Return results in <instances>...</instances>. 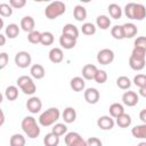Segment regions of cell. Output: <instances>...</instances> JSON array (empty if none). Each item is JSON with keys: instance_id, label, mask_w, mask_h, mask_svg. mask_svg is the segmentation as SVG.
Wrapping results in <instances>:
<instances>
[{"instance_id": "obj_1", "label": "cell", "mask_w": 146, "mask_h": 146, "mask_svg": "<svg viewBox=\"0 0 146 146\" xmlns=\"http://www.w3.org/2000/svg\"><path fill=\"white\" fill-rule=\"evenodd\" d=\"M124 14L130 19L136 21H143L146 17V8L141 3H135L129 2L124 7Z\"/></svg>"}, {"instance_id": "obj_2", "label": "cell", "mask_w": 146, "mask_h": 146, "mask_svg": "<svg viewBox=\"0 0 146 146\" xmlns=\"http://www.w3.org/2000/svg\"><path fill=\"white\" fill-rule=\"evenodd\" d=\"M22 129L23 131L27 135V137L30 138H36L39 137L41 130H40V127L38 125L35 119L33 116H25L22 121Z\"/></svg>"}, {"instance_id": "obj_3", "label": "cell", "mask_w": 146, "mask_h": 146, "mask_svg": "<svg viewBox=\"0 0 146 146\" xmlns=\"http://www.w3.org/2000/svg\"><path fill=\"white\" fill-rule=\"evenodd\" d=\"M59 116H60L59 110L57 107H50L40 114L39 123L42 127H50V125L55 124V122L59 119Z\"/></svg>"}, {"instance_id": "obj_4", "label": "cell", "mask_w": 146, "mask_h": 146, "mask_svg": "<svg viewBox=\"0 0 146 146\" xmlns=\"http://www.w3.org/2000/svg\"><path fill=\"white\" fill-rule=\"evenodd\" d=\"M66 10V6L62 1H54L49 3L44 9V15L48 19H55L58 16L63 15Z\"/></svg>"}, {"instance_id": "obj_5", "label": "cell", "mask_w": 146, "mask_h": 146, "mask_svg": "<svg viewBox=\"0 0 146 146\" xmlns=\"http://www.w3.org/2000/svg\"><path fill=\"white\" fill-rule=\"evenodd\" d=\"M17 86L21 88V90L25 94V95H33L36 90V86L33 82L32 78L27 76V75H22L17 79Z\"/></svg>"}, {"instance_id": "obj_6", "label": "cell", "mask_w": 146, "mask_h": 146, "mask_svg": "<svg viewBox=\"0 0 146 146\" xmlns=\"http://www.w3.org/2000/svg\"><path fill=\"white\" fill-rule=\"evenodd\" d=\"M32 58L27 51H18L15 55V64L21 68H26L31 65Z\"/></svg>"}, {"instance_id": "obj_7", "label": "cell", "mask_w": 146, "mask_h": 146, "mask_svg": "<svg viewBox=\"0 0 146 146\" xmlns=\"http://www.w3.org/2000/svg\"><path fill=\"white\" fill-rule=\"evenodd\" d=\"M113 60H114V52L108 48H104L97 54V62L102 65H108Z\"/></svg>"}, {"instance_id": "obj_8", "label": "cell", "mask_w": 146, "mask_h": 146, "mask_svg": "<svg viewBox=\"0 0 146 146\" xmlns=\"http://www.w3.org/2000/svg\"><path fill=\"white\" fill-rule=\"evenodd\" d=\"M122 102H123L124 105H127L129 107H132V106H135V105L138 104L139 96L135 91H125L122 95Z\"/></svg>"}, {"instance_id": "obj_9", "label": "cell", "mask_w": 146, "mask_h": 146, "mask_svg": "<svg viewBox=\"0 0 146 146\" xmlns=\"http://www.w3.org/2000/svg\"><path fill=\"white\" fill-rule=\"evenodd\" d=\"M41 107H42V103H41V100H40L39 97H31L26 102V108L32 114L39 113L40 110H41Z\"/></svg>"}, {"instance_id": "obj_10", "label": "cell", "mask_w": 146, "mask_h": 146, "mask_svg": "<svg viewBox=\"0 0 146 146\" xmlns=\"http://www.w3.org/2000/svg\"><path fill=\"white\" fill-rule=\"evenodd\" d=\"M100 95L96 88H88L84 90V99L88 104H97Z\"/></svg>"}, {"instance_id": "obj_11", "label": "cell", "mask_w": 146, "mask_h": 146, "mask_svg": "<svg viewBox=\"0 0 146 146\" xmlns=\"http://www.w3.org/2000/svg\"><path fill=\"white\" fill-rule=\"evenodd\" d=\"M145 64H146V58L136 57V56L130 55V57H129V66L133 71H141L145 67Z\"/></svg>"}, {"instance_id": "obj_12", "label": "cell", "mask_w": 146, "mask_h": 146, "mask_svg": "<svg viewBox=\"0 0 146 146\" xmlns=\"http://www.w3.org/2000/svg\"><path fill=\"white\" fill-rule=\"evenodd\" d=\"M97 125L102 130H111L114 127V120L112 116L103 115L97 120Z\"/></svg>"}, {"instance_id": "obj_13", "label": "cell", "mask_w": 146, "mask_h": 146, "mask_svg": "<svg viewBox=\"0 0 146 146\" xmlns=\"http://www.w3.org/2000/svg\"><path fill=\"white\" fill-rule=\"evenodd\" d=\"M98 68L92 64H86L82 67V76L86 80H94Z\"/></svg>"}, {"instance_id": "obj_14", "label": "cell", "mask_w": 146, "mask_h": 146, "mask_svg": "<svg viewBox=\"0 0 146 146\" xmlns=\"http://www.w3.org/2000/svg\"><path fill=\"white\" fill-rule=\"evenodd\" d=\"M48 56H49V60H50L51 63H54V64L60 63V62L63 60V58H64L63 50H62L60 48H57V47L51 48L50 51H49V54H48Z\"/></svg>"}, {"instance_id": "obj_15", "label": "cell", "mask_w": 146, "mask_h": 146, "mask_svg": "<svg viewBox=\"0 0 146 146\" xmlns=\"http://www.w3.org/2000/svg\"><path fill=\"white\" fill-rule=\"evenodd\" d=\"M34 26H35V22H34L33 17H31V16H24L21 19V27H22L23 31L30 33V32L34 31Z\"/></svg>"}, {"instance_id": "obj_16", "label": "cell", "mask_w": 146, "mask_h": 146, "mask_svg": "<svg viewBox=\"0 0 146 146\" xmlns=\"http://www.w3.org/2000/svg\"><path fill=\"white\" fill-rule=\"evenodd\" d=\"M59 44L64 49H73L76 44V39L71 38L68 35H65V34H62L59 36Z\"/></svg>"}, {"instance_id": "obj_17", "label": "cell", "mask_w": 146, "mask_h": 146, "mask_svg": "<svg viewBox=\"0 0 146 146\" xmlns=\"http://www.w3.org/2000/svg\"><path fill=\"white\" fill-rule=\"evenodd\" d=\"M62 34H65V35H68V36H71V38H74V39H78V36H79V29L75 26V25H73V24H71V23H68V24H65L64 26H63V30H62Z\"/></svg>"}, {"instance_id": "obj_18", "label": "cell", "mask_w": 146, "mask_h": 146, "mask_svg": "<svg viewBox=\"0 0 146 146\" xmlns=\"http://www.w3.org/2000/svg\"><path fill=\"white\" fill-rule=\"evenodd\" d=\"M30 73H31L32 78H34V79H36V80H40V79H42V78L44 76L46 71H44V67H43L42 65H40V64H34V65L31 66Z\"/></svg>"}, {"instance_id": "obj_19", "label": "cell", "mask_w": 146, "mask_h": 146, "mask_svg": "<svg viewBox=\"0 0 146 146\" xmlns=\"http://www.w3.org/2000/svg\"><path fill=\"white\" fill-rule=\"evenodd\" d=\"M122 27H123L124 38H127V39L133 38V36L137 34V32H138L137 26H136L133 23H125V24L122 25Z\"/></svg>"}, {"instance_id": "obj_20", "label": "cell", "mask_w": 146, "mask_h": 146, "mask_svg": "<svg viewBox=\"0 0 146 146\" xmlns=\"http://www.w3.org/2000/svg\"><path fill=\"white\" fill-rule=\"evenodd\" d=\"M70 86L71 88L76 91V92H80L84 89V86H86V82H84V79L81 78V76H75L73 78L71 81H70Z\"/></svg>"}, {"instance_id": "obj_21", "label": "cell", "mask_w": 146, "mask_h": 146, "mask_svg": "<svg viewBox=\"0 0 146 146\" xmlns=\"http://www.w3.org/2000/svg\"><path fill=\"white\" fill-rule=\"evenodd\" d=\"M131 133L135 138H138V139H146V124L143 123V124H138V125H135L132 129H131Z\"/></svg>"}, {"instance_id": "obj_22", "label": "cell", "mask_w": 146, "mask_h": 146, "mask_svg": "<svg viewBox=\"0 0 146 146\" xmlns=\"http://www.w3.org/2000/svg\"><path fill=\"white\" fill-rule=\"evenodd\" d=\"M73 16L78 22H82L87 18V10L83 6L81 5H76L73 9Z\"/></svg>"}, {"instance_id": "obj_23", "label": "cell", "mask_w": 146, "mask_h": 146, "mask_svg": "<svg viewBox=\"0 0 146 146\" xmlns=\"http://www.w3.org/2000/svg\"><path fill=\"white\" fill-rule=\"evenodd\" d=\"M108 111H110V115H111L112 117L117 119L120 115H122V114L124 113V107H123L121 104H119V103H113V104L110 106Z\"/></svg>"}, {"instance_id": "obj_24", "label": "cell", "mask_w": 146, "mask_h": 146, "mask_svg": "<svg viewBox=\"0 0 146 146\" xmlns=\"http://www.w3.org/2000/svg\"><path fill=\"white\" fill-rule=\"evenodd\" d=\"M62 115H63V120L66 123H73L76 119V112L73 107H66Z\"/></svg>"}, {"instance_id": "obj_25", "label": "cell", "mask_w": 146, "mask_h": 146, "mask_svg": "<svg viewBox=\"0 0 146 146\" xmlns=\"http://www.w3.org/2000/svg\"><path fill=\"white\" fill-rule=\"evenodd\" d=\"M5 33H6L7 38H9V39H15V38L18 36V34H19V27H18L17 24L11 23V24L7 25V27H6V30H5Z\"/></svg>"}, {"instance_id": "obj_26", "label": "cell", "mask_w": 146, "mask_h": 146, "mask_svg": "<svg viewBox=\"0 0 146 146\" xmlns=\"http://www.w3.org/2000/svg\"><path fill=\"white\" fill-rule=\"evenodd\" d=\"M107 10H108L111 17L114 18V19H119V18H121V16H122V9H121V7H120L119 5H116V3H111V5L107 7Z\"/></svg>"}, {"instance_id": "obj_27", "label": "cell", "mask_w": 146, "mask_h": 146, "mask_svg": "<svg viewBox=\"0 0 146 146\" xmlns=\"http://www.w3.org/2000/svg\"><path fill=\"white\" fill-rule=\"evenodd\" d=\"M96 25L102 30H107L111 26V19L106 15H99L96 18Z\"/></svg>"}, {"instance_id": "obj_28", "label": "cell", "mask_w": 146, "mask_h": 146, "mask_svg": "<svg viewBox=\"0 0 146 146\" xmlns=\"http://www.w3.org/2000/svg\"><path fill=\"white\" fill-rule=\"evenodd\" d=\"M43 143H44V146H58V144H59V137L56 136L52 132H49V133H47L44 136Z\"/></svg>"}, {"instance_id": "obj_29", "label": "cell", "mask_w": 146, "mask_h": 146, "mask_svg": "<svg viewBox=\"0 0 146 146\" xmlns=\"http://www.w3.org/2000/svg\"><path fill=\"white\" fill-rule=\"evenodd\" d=\"M5 96L8 100L13 102V100H16L17 97H18V89L17 87L15 86H9L6 88V91H5Z\"/></svg>"}, {"instance_id": "obj_30", "label": "cell", "mask_w": 146, "mask_h": 146, "mask_svg": "<svg viewBox=\"0 0 146 146\" xmlns=\"http://www.w3.org/2000/svg\"><path fill=\"white\" fill-rule=\"evenodd\" d=\"M116 124L120 128H128L131 124V116L127 113H123L122 115H120L116 119Z\"/></svg>"}, {"instance_id": "obj_31", "label": "cell", "mask_w": 146, "mask_h": 146, "mask_svg": "<svg viewBox=\"0 0 146 146\" xmlns=\"http://www.w3.org/2000/svg\"><path fill=\"white\" fill-rule=\"evenodd\" d=\"M10 146H25V138L21 133H14L9 140Z\"/></svg>"}, {"instance_id": "obj_32", "label": "cell", "mask_w": 146, "mask_h": 146, "mask_svg": "<svg viewBox=\"0 0 146 146\" xmlns=\"http://www.w3.org/2000/svg\"><path fill=\"white\" fill-rule=\"evenodd\" d=\"M116 86L122 90H127V89H129L131 87V81H130V79L128 76L122 75V76H119L116 79Z\"/></svg>"}, {"instance_id": "obj_33", "label": "cell", "mask_w": 146, "mask_h": 146, "mask_svg": "<svg viewBox=\"0 0 146 146\" xmlns=\"http://www.w3.org/2000/svg\"><path fill=\"white\" fill-rule=\"evenodd\" d=\"M111 34L114 39L116 40H122L124 39V33H123V27L122 25H114L111 29Z\"/></svg>"}, {"instance_id": "obj_34", "label": "cell", "mask_w": 146, "mask_h": 146, "mask_svg": "<svg viewBox=\"0 0 146 146\" xmlns=\"http://www.w3.org/2000/svg\"><path fill=\"white\" fill-rule=\"evenodd\" d=\"M54 43V34L49 31L42 32L41 34V44L43 46H50Z\"/></svg>"}, {"instance_id": "obj_35", "label": "cell", "mask_w": 146, "mask_h": 146, "mask_svg": "<svg viewBox=\"0 0 146 146\" xmlns=\"http://www.w3.org/2000/svg\"><path fill=\"white\" fill-rule=\"evenodd\" d=\"M41 32H39V31H32V32H30L29 33V35H27V40H29V42H31V43H33V44H38V43H41Z\"/></svg>"}, {"instance_id": "obj_36", "label": "cell", "mask_w": 146, "mask_h": 146, "mask_svg": "<svg viewBox=\"0 0 146 146\" xmlns=\"http://www.w3.org/2000/svg\"><path fill=\"white\" fill-rule=\"evenodd\" d=\"M81 31L84 35H92L96 33V26L92 23H84V24H82Z\"/></svg>"}, {"instance_id": "obj_37", "label": "cell", "mask_w": 146, "mask_h": 146, "mask_svg": "<svg viewBox=\"0 0 146 146\" xmlns=\"http://www.w3.org/2000/svg\"><path fill=\"white\" fill-rule=\"evenodd\" d=\"M51 132L55 133L56 136L60 137V136H63L64 133L67 132V127H66L64 123H56V124L52 127V131H51Z\"/></svg>"}, {"instance_id": "obj_38", "label": "cell", "mask_w": 146, "mask_h": 146, "mask_svg": "<svg viewBox=\"0 0 146 146\" xmlns=\"http://www.w3.org/2000/svg\"><path fill=\"white\" fill-rule=\"evenodd\" d=\"M0 15L2 17H9L13 15V7L8 3H1L0 5Z\"/></svg>"}, {"instance_id": "obj_39", "label": "cell", "mask_w": 146, "mask_h": 146, "mask_svg": "<svg viewBox=\"0 0 146 146\" xmlns=\"http://www.w3.org/2000/svg\"><path fill=\"white\" fill-rule=\"evenodd\" d=\"M133 83L140 89L146 87V74H137L133 78Z\"/></svg>"}, {"instance_id": "obj_40", "label": "cell", "mask_w": 146, "mask_h": 146, "mask_svg": "<svg viewBox=\"0 0 146 146\" xmlns=\"http://www.w3.org/2000/svg\"><path fill=\"white\" fill-rule=\"evenodd\" d=\"M97 83H99V84H103V83H105L106 81H107V73L104 71V70H98L97 71V73H96V75H95V79H94Z\"/></svg>"}, {"instance_id": "obj_41", "label": "cell", "mask_w": 146, "mask_h": 146, "mask_svg": "<svg viewBox=\"0 0 146 146\" xmlns=\"http://www.w3.org/2000/svg\"><path fill=\"white\" fill-rule=\"evenodd\" d=\"M79 136H80V135H79L78 132H74V131L67 132L66 136H65V145H66V146H70Z\"/></svg>"}, {"instance_id": "obj_42", "label": "cell", "mask_w": 146, "mask_h": 146, "mask_svg": "<svg viewBox=\"0 0 146 146\" xmlns=\"http://www.w3.org/2000/svg\"><path fill=\"white\" fill-rule=\"evenodd\" d=\"M135 48H140L146 51V36H138L135 40Z\"/></svg>"}, {"instance_id": "obj_43", "label": "cell", "mask_w": 146, "mask_h": 146, "mask_svg": "<svg viewBox=\"0 0 146 146\" xmlns=\"http://www.w3.org/2000/svg\"><path fill=\"white\" fill-rule=\"evenodd\" d=\"M9 5L15 9H21L26 5V1L25 0H10Z\"/></svg>"}, {"instance_id": "obj_44", "label": "cell", "mask_w": 146, "mask_h": 146, "mask_svg": "<svg viewBox=\"0 0 146 146\" xmlns=\"http://www.w3.org/2000/svg\"><path fill=\"white\" fill-rule=\"evenodd\" d=\"M87 146H103V143L97 137H90L87 139Z\"/></svg>"}, {"instance_id": "obj_45", "label": "cell", "mask_w": 146, "mask_h": 146, "mask_svg": "<svg viewBox=\"0 0 146 146\" xmlns=\"http://www.w3.org/2000/svg\"><path fill=\"white\" fill-rule=\"evenodd\" d=\"M8 62H9V57H8L7 52H1L0 54V68L1 70L5 68L8 64Z\"/></svg>"}, {"instance_id": "obj_46", "label": "cell", "mask_w": 146, "mask_h": 146, "mask_svg": "<svg viewBox=\"0 0 146 146\" xmlns=\"http://www.w3.org/2000/svg\"><path fill=\"white\" fill-rule=\"evenodd\" d=\"M131 55H132V56H136V57L146 58V51H145L144 49H140V48H133Z\"/></svg>"}, {"instance_id": "obj_47", "label": "cell", "mask_w": 146, "mask_h": 146, "mask_svg": "<svg viewBox=\"0 0 146 146\" xmlns=\"http://www.w3.org/2000/svg\"><path fill=\"white\" fill-rule=\"evenodd\" d=\"M70 146H87V140H84L81 136H79Z\"/></svg>"}, {"instance_id": "obj_48", "label": "cell", "mask_w": 146, "mask_h": 146, "mask_svg": "<svg viewBox=\"0 0 146 146\" xmlns=\"http://www.w3.org/2000/svg\"><path fill=\"white\" fill-rule=\"evenodd\" d=\"M139 119L143 121V123L146 124V108H144V110L140 111V113H139Z\"/></svg>"}, {"instance_id": "obj_49", "label": "cell", "mask_w": 146, "mask_h": 146, "mask_svg": "<svg viewBox=\"0 0 146 146\" xmlns=\"http://www.w3.org/2000/svg\"><path fill=\"white\" fill-rule=\"evenodd\" d=\"M139 95H140L141 97H145V98H146V87L139 89Z\"/></svg>"}, {"instance_id": "obj_50", "label": "cell", "mask_w": 146, "mask_h": 146, "mask_svg": "<svg viewBox=\"0 0 146 146\" xmlns=\"http://www.w3.org/2000/svg\"><path fill=\"white\" fill-rule=\"evenodd\" d=\"M6 42V36L3 34H0V46H3Z\"/></svg>"}, {"instance_id": "obj_51", "label": "cell", "mask_w": 146, "mask_h": 146, "mask_svg": "<svg viewBox=\"0 0 146 146\" xmlns=\"http://www.w3.org/2000/svg\"><path fill=\"white\" fill-rule=\"evenodd\" d=\"M3 122H5V114H3V112H1V122H0V124L2 125Z\"/></svg>"}, {"instance_id": "obj_52", "label": "cell", "mask_w": 146, "mask_h": 146, "mask_svg": "<svg viewBox=\"0 0 146 146\" xmlns=\"http://www.w3.org/2000/svg\"><path fill=\"white\" fill-rule=\"evenodd\" d=\"M137 146H146V141H141V143H139Z\"/></svg>"}]
</instances>
